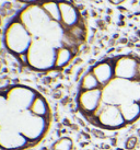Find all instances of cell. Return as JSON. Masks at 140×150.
<instances>
[{
	"mask_svg": "<svg viewBox=\"0 0 140 150\" xmlns=\"http://www.w3.org/2000/svg\"><path fill=\"white\" fill-rule=\"evenodd\" d=\"M44 1H48V0H44Z\"/></svg>",
	"mask_w": 140,
	"mask_h": 150,
	"instance_id": "9a60e30c",
	"label": "cell"
},
{
	"mask_svg": "<svg viewBox=\"0 0 140 150\" xmlns=\"http://www.w3.org/2000/svg\"><path fill=\"white\" fill-rule=\"evenodd\" d=\"M30 111L37 116L50 117L49 105H48L45 98L42 96L41 94H37V96L35 98V100L33 101V103L30 108Z\"/></svg>",
	"mask_w": 140,
	"mask_h": 150,
	"instance_id": "9c48e42d",
	"label": "cell"
},
{
	"mask_svg": "<svg viewBox=\"0 0 140 150\" xmlns=\"http://www.w3.org/2000/svg\"><path fill=\"white\" fill-rule=\"evenodd\" d=\"M96 84L87 91L92 108L86 121L103 130L127 128L140 120V55L125 53L90 68Z\"/></svg>",
	"mask_w": 140,
	"mask_h": 150,
	"instance_id": "6da1fadb",
	"label": "cell"
},
{
	"mask_svg": "<svg viewBox=\"0 0 140 150\" xmlns=\"http://www.w3.org/2000/svg\"><path fill=\"white\" fill-rule=\"evenodd\" d=\"M30 147L32 145L17 128L9 125L0 126L1 150H25Z\"/></svg>",
	"mask_w": 140,
	"mask_h": 150,
	"instance_id": "52a82bcc",
	"label": "cell"
},
{
	"mask_svg": "<svg viewBox=\"0 0 140 150\" xmlns=\"http://www.w3.org/2000/svg\"><path fill=\"white\" fill-rule=\"evenodd\" d=\"M59 9H60V23L65 29H69L81 23L78 9L74 4L67 1H60Z\"/></svg>",
	"mask_w": 140,
	"mask_h": 150,
	"instance_id": "ba28073f",
	"label": "cell"
},
{
	"mask_svg": "<svg viewBox=\"0 0 140 150\" xmlns=\"http://www.w3.org/2000/svg\"><path fill=\"white\" fill-rule=\"evenodd\" d=\"M6 98L8 100V103L10 105V108L12 111H26L30 110L31 105L37 96V93L32 88H29L26 86H12L4 92Z\"/></svg>",
	"mask_w": 140,
	"mask_h": 150,
	"instance_id": "8992f818",
	"label": "cell"
},
{
	"mask_svg": "<svg viewBox=\"0 0 140 150\" xmlns=\"http://www.w3.org/2000/svg\"><path fill=\"white\" fill-rule=\"evenodd\" d=\"M4 125L12 126L24 136L30 144L34 146L45 137L50 126V117L37 116L30 110L18 112L12 111L8 121Z\"/></svg>",
	"mask_w": 140,
	"mask_h": 150,
	"instance_id": "7a4b0ae2",
	"label": "cell"
},
{
	"mask_svg": "<svg viewBox=\"0 0 140 150\" xmlns=\"http://www.w3.org/2000/svg\"><path fill=\"white\" fill-rule=\"evenodd\" d=\"M54 150H71L72 149V140L68 137H64L58 139L57 142L54 144Z\"/></svg>",
	"mask_w": 140,
	"mask_h": 150,
	"instance_id": "4fadbf2b",
	"label": "cell"
},
{
	"mask_svg": "<svg viewBox=\"0 0 140 150\" xmlns=\"http://www.w3.org/2000/svg\"><path fill=\"white\" fill-rule=\"evenodd\" d=\"M57 48L44 38H33L24 58L25 64L38 71L50 70L56 68Z\"/></svg>",
	"mask_w": 140,
	"mask_h": 150,
	"instance_id": "3957f363",
	"label": "cell"
},
{
	"mask_svg": "<svg viewBox=\"0 0 140 150\" xmlns=\"http://www.w3.org/2000/svg\"><path fill=\"white\" fill-rule=\"evenodd\" d=\"M18 20L25 26L33 38H43L53 20L44 11L41 4H30L19 14Z\"/></svg>",
	"mask_w": 140,
	"mask_h": 150,
	"instance_id": "277c9868",
	"label": "cell"
},
{
	"mask_svg": "<svg viewBox=\"0 0 140 150\" xmlns=\"http://www.w3.org/2000/svg\"><path fill=\"white\" fill-rule=\"evenodd\" d=\"M11 114V108L8 103V100L6 98V94L0 93V126L4 125L8 121L9 116Z\"/></svg>",
	"mask_w": 140,
	"mask_h": 150,
	"instance_id": "7c38bea8",
	"label": "cell"
},
{
	"mask_svg": "<svg viewBox=\"0 0 140 150\" xmlns=\"http://www.w3.org/2000/svg\"><path fill=\"white\" fill-rule=\"evenodd\" d=\"M21 2H25V4H35L37 0H20Z\"/></svg>",
	"mask_w": 140,
	"mask_h": 150,
	"instance_id": "5bb4252c",
	"label": "cell"
},
{
	"mask_svg": "<svg viewBox=\"0 0 140 150\" xmlns=\"http://www.w3.org/2000/svg\"><path fill=\"white\" fill-rule=\"evenodd\" d=\"M74 50H70L68 47H59L57 48V55H56V68H62L67 66L70 63V60L74 56Z\"/></svg>",
	"mask_w": 140,
	"mask_h": 150,
	"instance_id": "30bf717a",
	"label": "cell"
},
{
	"mask_svg": "<svg viewBox=\"0 0 140 150\" xmlns=\"http://www.w3.org/2000/svg\"><path fill=\"white\" fill-rule=\"evenodd\" d=\"M33 38L19 20L9 23L4 31V42L9 52L18 56H25Z\"/></svg>",
	"mask_w": 140,
	"mask_h": 150,
	"instance_id": "5b68a950",
	"label": "cell"
},
{
	"mask_svg": "<svg viewBox=\"0 0 140 150\" xmlns=\"http://www.w3.org/2000/svg\"><path fill=\"white\" fill-rule=\"evenodd\" d=\"M42 8L47 13V16L56 22H60V9H59V2L55 0H48L41 4Z\"/></svg>",
	"mask_w": 140,
	"mask_h": 150,
	"instance_id": "8fae6325",
	"label": "cell"
}]
</instances>
